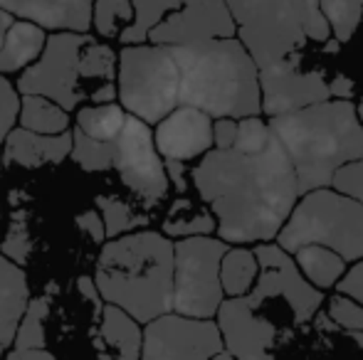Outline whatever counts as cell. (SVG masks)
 Returning a JSON list of instances; mask_svg holds the SVG:
<instances>
[{
  "label": "cell",
  "instance_id": "1",
  "mask_svg": "<svg viewBox=\"0 0 363 360\" xmlns=\"http://www.w3.org/2000/svg\"><path fill=\"white\" fill-rule=\"evenodd\" d=\"M191 178L225 245L274 240L299 200L294 166L274 134L259 151L211 149Z\"/></svg>",
  "mask_w": 363,
  "mask_h": 360
},
{
  "label": "cell",
  "instance_id": "2",
  "mask_svg": "<svg viewBox=\"0 0 363 360\" xmlns=\"http://www.w3.org/2000/svg\"><path fill=\"white\" fill-rule=\"evenodd\" d=\"M178 106H191L211 119H247L262 114L259 69L238 37L176 45Z\"/></svg>",
  "mask_w": 363,
  "mask_h": 360
},
{
  "label": "cell",
  "instance_id": "3",
  "mask_svg": "<svg viewBox=\"0 0 363 360\" xmlns=\"http://www.w3.org/2000/svg\"><path fill=\"white\" fill-rule=\"evenodd\" d=\"M94 286L109 306L136 323L173 311V242L153 230L114 237L101 247Z\"/></svg>",
  "mask_w": 363,
  "mask_h": 360
},
{
  "label": "cell",
  "instance_id": "4",
  "mask_svg": "<svg viewBox=\"0 0 363 360\" xmlns=\"http://www.w3.org/2000/svg\"><path fill=\"white\" fill-rule=\"evenodd\" d=\"M267 126L294 166L299 197L329 187L341 166L363 158V126L351 99H329L291 114L269 116Z\"/></svg>",
  "mask_w": 363,
  "mask_h": 360
},
{
  "label": "cell",
  "instance_id": "5",
  "mask_svg": "<svg viewBox=\"0 0 363 360\" xmlns=\"http://www.w3.org/2000/svg\"><path fill=\"white\" fill-rule=\"evenodd\" d=\"M15 89L45 96L67 114L84 101L111 104L116 99V52L89 33H52L38 62L20 72Z\"/></svg>",
  "mask_w": 363,
  "mask_h": 360
},
{
  "label": "cell",
  "instance_id": "6",
  "mask_svg": "<svg viewBox=\"0 0 363 360\" xmlns=\"http://www.w3.org/2000/svg\"><path fill=\"white\" fill-rule=\"evenodd\" d=\"M225 5L238 28L235 37L257 69L299 52L309 40L329 42L331 37L319 0H225Z\"/></svg>",
  "mask_w": 363,
  "mask_h": 360
},
{
  "label": "cell",
  "instance_id": "7",
  "mask_svg": "<svg viewBox=\"0 0 363 360\" xmlns=\"http://www.w3.org/2000/svg\"><path fill=\"white\" fill-rule=\"evenodd\" d=\"M277 247L294 255L299 247L319 245L344 262L363 260V205L331 187H319L296 200L279 235Z\"/></svg>",
  "mask_w": 363,
  "mask_h": 360
},
{
  "label": "cell",
  "instance_id": "8",
  "mask_svg": "<svg viewBox=\"0 0 363 360\" xmlns=\"http://www.w3.org/2000/svg\"><path fill=\"white\" fill-rule=\"evenodd\" d=\"M116 99L129 116L158 124L178 109V67L166 45H124L116 54Z\"/></svg>",
  "mask_w": 363,
  "mask_h": 360
},
{
  "label": "cell",
  "instance_id": "9",
  "mask_svg": "<svg viewBox=\"0 0 363 360\" xmlns=\"http://www.w3.org/2000/svg\"><path fill=\"white\" fill-rule=\"evenodd\" d=\"M228 245L218 237H186L173 242V313L213 318L225 301L220 260Z\"/></svg>",
  "mask_w": 363,
  "mask_h": 360
},
{
  "label": "cell",
  "instance_id": "10",
  "mask_svg": "<svg viewBox=\"0 0 363 360\" xmlns=\"http://www.w3.org/2000/svg\"><path fill=\"white\" fill-rule=\"evenodd\" d=\"M252 252L257 257L259 274L255 286L247 294L250 301L262 306V303L274 301V298H282L289 306L294 323H299V326L309 323L324 303V294L301 277L299 267L294 265V260L282 247L272 245V242H262Z\"/></svg>",
  "mask_w": 363,
  "mask_h": 360
},
{
  "label": "cell",
  "instance_id": "11",
  "mask_svg": "<svg viewBox=\"0 0 363 360\" xmlns=\"http://www.w3.org/2000/svg\"><path fill=\"white\" fill-rule=\"evenodd\" d=\"M223 348L216 321L171 311L146 323L139 360H213Z\"/></svg>",
  "mask_w": 363,
  "mask_h": 360
},
{
  "label": "cell",
  "instance_id": "12",
  "mask_svg": "<svg viewBox=\"0 0 363 360\" xmlns=\"http://www.w3.org/2000/svg\"><path fill=\"white\" fill-rule=\"evenodd\" d=\"M111 168H116L121 182L148 205H156L168 195L166 168L153 144V134L148 124L139 121L136 116L126 114L124 129L114 139Z\"/></svg>",
  "mask_w": 363,
  "mask_h": 360
},
{
  "label": "cell",
  "instance_id": "13",
  "mask_svg": "<svg viewBox=\"0 0 363 360\" xmlns=\"http://www.w3.org/2000/svg\"><path fill=\"white\" fill-rule=\"evenodd\" d=\"M329 82L321 69L301 67L299 52L259 67V99L267 116H282L329 101Z\"/></svg>",
  "mask_w": 363,
  "mask_h": 360
},
{
  "label": "cell",
  "instance_id": "14",
  "mask_svg": "<svg viewBox=\"0 0 363 360\" xmlns=\"http://www.w3.org/2000/svg\"><path fill=\"white\" fill-rule=\"evenodd\" d=\"M218 331L225 351L235 360H274L277 326L259 313L250 296L225 298L218 308Z\"/></svg>",
  "mask_w": 363,
  "mask_h": 360
},
{
  "label": "cell",
  "instance_id": "15",
  "mask_svg": "<svg viewBox=\"0 0 363 360\" xmlns=\"http://www.w3.org/2000/svg\"><path fill=\"white\" fill-rule=\"evenodd\" d=\"M238 28L225 0H183L181 8L168 13L156 28L148 33L151 45H193L206 40L235 37Z\"/></svg>",
  "mask_w": 363,
  "mask_h": 360
},
{
  "label": "cell",
  "instance_id": "16",
  "mask_svg": "<svg viewBox=\"0 0 363 360\" xmlns=\"http://www.w3.org/2000/svg\"><path fill=\"white\" fill-rule=\"evenodd\" d=\"M153 144L163 161L201 158L213 149V119L191 106H178L156 124Z\"/></svg>",
  "mask_w": 363,
  "mask_h": 360
},
{
  "label": "cell",
  "instance_id": "17",
  "mask_svg": "<svg viewBox=\"0 0 363 360\" xmlns=\"http://www.w3.org/2000/svg\"><path fill=\"white\" fill-rule=\"evenodd\" d=\"M94 0H0L15 20H28L55 33H86Z\"/></svg>",
  "mask_w": 363,
  "mask_h": 360
},
{
  "label": "cell",
  "instance_id": "18",
  "mask_svg": "<svg viewBox=\"0 0 363 360\" xmlns=\"http://www.w3.org/2000/svg\"><path fill=\"white\" fill-rule=\"evenodd\" d=\"M72 153V131L60 136H40L15 126L3 144V166L20 168H43L60 166Z\"/></svg>",
  "mask_w": 363,
  "mask_h": 360
},
{
  "label": "cell",
  "instance_id": "19",
  "mask_svg": "<svg viewBox=\"0 0 363 360\" xmlns=\"http://www.w3.org/2000/svg\"><path fill=\"white\" fill-rule=\"evenodd\" d=\"M30 301V286L23 267L0 255V358L13 346L18 323Z\"/></svg>",
  "mask_w": 363,
  "mask_h": 360
},
{
  "label": "cell",
  "instance_id": "20",
  "mask_svg": "<svg viewBox=\"0 0 363 360\" xmlns=\"http://www.w3.org/2000/svg\"><path fill=\"white\" fill-rule=\"evenodd\" d=\"M45 42H48V30L28 23V20H15L5 35L3 47H0V77L25 72L30 64L38 62Z\"/></svg>",
  "mask_w": 363,
  "mask_h": 360
},
{
  "label": "cell",
  "instance_id": "21",
  "mask_svg": "<svg viewBox=\"0 0 363 360\" xmlns=\"http://www.w3.org/2000/svg\"><path fill=\"white\" fill-rule=\"evenodd\" d=\"M99 341L109 351V360H139L141 358V328L129 313L106 303L101 308Z\"/></svg>",
  "mask_w": 363,
  "mask_h": 360
},
{
  "label": "cell",
  "instance_id": "22",
  "mask_svg": "<svg viewBox=\"0 0 363 360\" xmlns=\"http://www.w3.org/2000/svg\"><path fill=\"white\" fill-rule=\"evenodd\" d=\"M18 124L20 129L40 136H60L69 131V114L55 101L45 99V96L23 94L20 96Z\"/></svg>",
  "mask_w": 363,
  "mask_h": 360
},
{
  "label": "cell",
  "instance_id": "23",
  "mask_svg": "<svg viewBox=\"0 0 363 360\" xmlns=\"http://www.w3.org/2000/svg\"><path fill=\"white\" fill-rule=\"evenodd\" d=\"M294 265L314 289H331L346 272V262L336 252L319 245H306L294 252Z\"/></svg>",
  "mask_w": 363,
  "mask_h": 360
},
{
  "label": "cell",
  "instance_id": "24",
  "mask_svg": "<svg viewBox=\"0 0 363 360\" xmlns=\"http://www.w3.org/2000/svg\"><path fill=\"white\" fill-rule=\"evenodd\" d=\"M259 274L257 257L247 247H228V252L220 260V286L230 298H238L250 294Z\"/></svg>",
  "mask_w": 363,
  "mask_h": 360
},
{
  "label": "cell",
  "instance_id": "25",
  "mask_svg": "<svg viewBox=\"0 0 363 360\" xmlns=\"http://www.w3.org/2000/svg\"><path fill=\"white\" fill-rule=\"evenodd\" d=\"M216 232V217L208 210L198 207L193 200L188 197H178L176 202L168 210V217L163 222V235L171 240H186V237H206Z\"/></svg>",
  "mask_w": 363,
  "mask_h": 360
},
{
  "label": "cell",
  "instance_id": "26",
  "mask_svg": "<svg viewBox=\"0 0 363 360\" xmlns=\"http://www.w3.org/2000/svg\"><path fill=\"white\" fill-rule=\"evenodd\" d=\"M126 124V111L116 101L111 104H89L77 109V129L101 144H111Z\"/></svg>",
  "mask_w": 363,
  "mask_h": 360
},
{
  "label": "cell",
  "instance_id": "27",
  "mask_svg": "<svg viewBox=\"0 0 363 360\" xmlns=\"http://www.w3.org/2000/svg\"><path fill=\"white\" fill-rule=\"evenodd\" d=\"M134 8V23L119 35L121 45H141L146 42L148 33L166 18L168 13L181 8L183 0H129Z\"/></svg>",
  "mask_w": 363,
  "mask_h": 360
},
{
  "label": "cell",
  "instance_id": "28",
  "mask_svg": "<svg viewBox=\"0 0 363 360\" xmlns=\"http://www.w3.org/2000/svg\"><path fill=\"white\" fill-rule=\"evenodd\" d=\"M94 205L99 207V215L101 222H104V232L106 237H121V235H129V232H136L141 227L148 225V217L136 212L129 202H124L121 197L116 195H99L94 200Z\"/></svg>",
  "mask_w": 363,
  "mask_h": 360
},
{
  "label": "cell",
  "instance_id": "29",
  "mask_svg": "<svg viewBox=\"0 0 363 360\" xmlns=\"http://www.w3.org/2000/svg\"><path fill=\"white\" fill-rule=\"evenodd\" d=\"M131 23H134V8L129 0H94L91 3V28L96 37L119 40V35Z\"/></svg>",
  "mask_w": 363,
  "mask_h": 360
},
{
  "label": "cell",
  "instance_id": "30",
  "mask_svg": "<svg viewBox=\"0 0 363 360\" xmlns=\"http://www.w3.org/2000/svg\"><path fill=\"white\" fill-rule=\"evenodd\" d=\"M321 15L336 42H349L363 20V0H319Z\"/></svg>",
  "mask_w": 363,
  "mask_h": 360
},
{
  "label": "cell",
  "instance_id": "31",
  "mask_svg": "<svg viewBox=\"0 0 363 360\" xmlns=\"http://www.w3.org/2000/svg\"><path fill=\"white\" fill-rule=\"evenodd\" d=\"M50 316V298L38 296L30 298L25 313L18 323V331H15L13 346L15 348H45L48 341V333H45V321Z\"/></svg>",
  "mask_w": 363,
  "mask_h": 360
},
{
  "label": "cell",
  "instance_id": "32",
  "mask_svg": "<svg viewBox=\"0 0 363 360\" xmlns=\"http://www.w3.org/2000/svg\"><path fill=\"white\" fill-rule=\"evenodd\" d=\"M69 158L79 166L86 173H96V170H109L114 163V141L111 144H101L89 136H84L74 126L72 131V153Z\"/></svg>",
  "mask_w": 363,
  "mask_h": 360
},
{
  "label": "cell",
  "instance_id": "33",
  "mask_svg": "<svg viewBox=\"0 0 363 360\" xmlns=\"http://www.w3.org/2000/svg\"><path fill=\"white\" fill-rule=\"evenodd\" d=\"M329 316L339 328H344L351 336L359 338V343L363 346V306L361 303L336 294V296L329 298Z\"/></svg>",
  "mask_w": 363,
  "mask_h": 360
},
{
  "label": "cell",
  "instance_id": "34",
  "mask_svg": "<svg viewBox=\"0 0 363 360\" xmlns=\"http://www.w3.org/2000/svg\"><path fill=\"white\" fill-rule=\"evenodd\" d=\"M20 94L8 77H0V170H3V144L18 124Z\"/></svg>",
  "mask_w": 363,
  "mask_h": 360
},
{
  "label": "cell",
  "instance_id": "35",
  "mask_svg": "<svg viewBox=\"0 0 363 360\" xmlns=\"http://www.w3.org/2000/svg\"><path fill=\"white\" fill-rule=\"evenodd\" d=\"M272 141V131H269L267 121L259 116H247V119L238 121V139H235L233 149L238 151H259Z\"/></svg>",
  "mask_w": 363,
  "mask_h": 360
},
{
  "label": "cell",
  "instance_id": "36",
  "mask_svg": "<svg viewBox=\"0 0 363 360\" xmlns=\"http://www.w3.org/2000/svg\"><path fill=\"white\" fill-rule=\"evenodd\" d=\"M329 185H331V190H336L339 195H346L359 202V205H363V158L341 166L334 173Z\"/></svg>",
  "mask_w": 363,
  "mask_h": 360
},
{
  "label": "cell",
  "instance_id": "37",
  "mask_svg": "<svg viewBox=\"0 0 363 360\" xmlns=\"http://www.w3.org/2000/svg\"><path fill=\"white\" fill-rule=\"evenodd\" d=\"M336 291L363 306V260H359L351 269L344 272V277L336 284Z\"/></svg>",
  "mask_w": 363,
  "mask_h": 360
},
{
  "label": "cell",
  "instance_id": "38",
  "mask_svg": "<svg viewBox=\"0 0 363 360\" xmlns=\"http://www.w3.org/2000/svg\"><path fill=\"white\" fill-rule=\"evenodd\" d=\"M77 227H79L84 235H89L91 242H96V245H101V242L106 240V232H104V222H101V215L96 210H84L79 212V215L74 217Z\"/></svg>",
  "mask_w": 363,
  "mask_h": 360
},
{
  "label": "cell",
  "instance_id": "39",
  "mask_svg": "<svg viewBox=\"0 0 363 360\" xmlns=\"http://www.w3.org/2000/svg\"><path fill=\"white\" fill-rule=\"evenodd\" d=\"M238 139V121L235 119H213V146L228 151Z\"/></svg>",
  "mask_w": 363,
  "mask_h": 360
},
{
  "label": "cell",
  "instance_id": "40",
  "mask_svg": "<svg viewBox=\"0 0 363 360\" xmlns=\"http://www.w3.org/2000/svg\"><path fill=\"white\" fill-rule=\"evenodd\" d=\"M163 168H166V178H168V185H173L178 192H186L188 190V178H186V163L181 161H163Z\"/></svg>",
  "mask_w": 363,
  "mask_h": 360
},
{
  "label": "cell",
  "instance_id": "41",
  "mask_svg": "<svg viewBox=\"0 0 363 360\" xmlns=\"http://www.w3.org/2000/svg\"><path fill=\"white\" fill-rule=\"evenodd\" d=\"M5 360H57L50 351H45V348H15V351H10Z\"/></svg>",
  "mask_w": 363,
  "mask_h": 360
},
{
  "label": "cell",
  "instance_id": "42",
  "mask_svg": "<svg viewBox=\"0 0 363 360\" xmlns=\"http://www.w3.org/2000/svg\"><path fill=\"white\" fill-rule=\"evenodd\" d=\"M329 94L349 101V96H354V82H351L349 77H344V74H339V77H334V82L329 84Z\"/></svg>",
  "mask_w": 363,
  "mask_h": 360
},
{
  "label": "cell",
  "instance_id": "43",
  "mask_svg": "<svg viewBox=\"0 0 363 360\" xmlns=\"http://www.w3.org/2000/svg\"><path fill=\"white\" fill-rule=\"evenodd\" d=\"M77 284H79V289L84 291V296L89 298V301H94V306L101 311V296H99V291H96V286H94V279H86L84 277V279H79Z\"/></svg>",
  "mask_w": 363,
  "mask_h": 360
},
{
  "label": "cell",
  "instance_id": "44",
  "mask_svg": "<svg viewBox=\"0 0 363 360\" xmlns=\"http://www.w3.org/2000/svg\"><path fill=\"white\" fill-rule=\"evenodd\" d=\"M15 23V18L8 13V10H3L0 8V47H3V42H5V35H8V30H10V25Z\"/></svg>",
  "mask_w": 363,
  "mask_h": 360
},
{
  "label": "cell",
  "instance_id": "45",
  "mask_svg": "<svg viewBox=\"0 0 363 360\" xmlns=\"http://www.w3.org/2000/svg\"><path fill=\"white\" fill-rule=\"evenodd\" d=\"M213 360H235V358L230 356V353H228V351H225V348H223V351H220V353H216V356H213Z\"/></svg>",
  "mask_w": 363,
  "mask_h": 360
},
{
  "label": "cell",
  "instance_id": "46",
  "mask_svg": "<svg viewBox=\"0 0 363 360\" xmlns=\"http://www.w3.org/2000/svg\"><path fill=\"white\" fill-rule=\"evenodd\" d=\"M356 116H359V121H361V126H363V101L359 106H356Z\"/></svg>",
  "mask_w": 363,
  "mask_h": 360
}]
</instances>
